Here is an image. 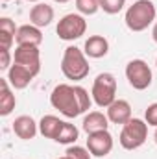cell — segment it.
I'll list each match as a JSON object with an SVG mask.
<instances>
[{
	"mask_svg": "<svg viewBox=\"0 0 157 159\" xmlns=\"http://www.w3.org/2000/svg\"><path fill=\"white\" fill-rule=\"evenodd\" d=\"M148 139V124L142 119H131L122 126L118 143L124 150H137Z\"/></svg>",
	"mask_w": 157,
	"mask_h": 159,
	"instance_id": "277c9868",
	"label": "cell"
},
{
	"mask_svg": "<svg viewBox=\"0 0 157 159\" xmlns=\"http://www.w3.org/2000/svg\"><path fill=\"white\" fill-rule=\"evenodd\" d=\"M0 32H2V34H7V35H13V37H17L19 28H15V22H13L9 17H2V19H0Z\"/></svg>",
	"mask_w": 157,
	"mask_h": 159,
	"instance_id": "603a6c76",
	"label": "cell"
},
{
	"mask_svg": "<svg viewBox=\"0 0 157 159\" xmlns=\"http://www.w3.org/2000/svg\"><path fill=\"white\" fill-rule=\"evenodd\" d=\"M65 156H69V157L72 159H91V152H89V148H83V146H69L67 148V152H65Z\"/></svg>",
	"mask_w": 157,
	"mask_h": 159,
	"instance_id": "7402d4cb",
	"label": "cell"
},
{
	"mask_svg": "<svg viewBox=\"0 0 157 159\" xmlns=\"http://www.w3.org/2000/svg\"><path fill=\"white\" fill-rule=\"evenodd\" d=\"M78 135H79V131L74 124L63 122V128H61V131H59L56 143H59V144H72V143L78 141Z\"/></svg>",
	"mask_w": 157,
	"mask_h": 159,
	"instance_id": "d6986e66",
	"label": "cell"
},
{
	"mask_svg": "<svg viewBox=\"0 0 157 159\" xmlns=\"http://www.w3.org/2000/svg\"><path fill=\"white\" fill-rule=\"evenodd\" d=\"M0 56H2V59H0V69L2 70H9L11 67H9V63H11V54H9V50H0Z\"/></svg>",
	"mask_w": 157,
	"mask_h": 159,
	"instance_id": "d4e9b609",
	"label": "cell"
},
{
	"mask_svg": "<svg viewBox=\"0 0 157 159\" xmlns=\"http://www.w3.org/2000/svg\"><path fill=\"white\" fill-rule=\"evenodd\" d=\"M107 126H109V119L102 111H91L89 115H85L83 124H81V128L87 135L96 133V131H104V129H107Z\"/></svg>",
	"mask_w": 157,
	"mask_h": 159,
	"instance_id": "2e32d148",
	"label": "cell"
},
{
	"mask_svg": "<svg viewBox=\"0 0 157 159\" xmlns=\"http://www.w3.org/2000/svg\"><path fill=\"white\" fill-rule=\"evenodd\" d=\"M59 39L63 41H76L81 35H85L87 32V20L83 19V15L79 13H69L65 15L59 22H57V28H56Z\"/></svg>",
	"mask_w": 157,
	"mask_h": 159,
	"instance_id": "52a82bcc",
	"label": "cell"
},
{
	"mask_svg": "<svg viewBox=\"0 0 157 159\" xmlns=\"http://www.w3.org/2000/svg\"><path fill=\"white\" fill-rule=\"evenodd\" d=\"M76 9L79 15H94L100 9V0H76Z\"/></svg>",
	"mask_w": 157,
	"mask_h": 159,
	"instance_id": "ffe728a7",
	"label": "cell"
},
{
	"mask_svg": "<svg viewBox=\"0 0 157 159\" xmlns=\"http://www.w3.org/2000/svg\"><path fill=\"white\" fill-rule=\"evenodd\" d=\"M26 2H37V4H39V0H26Z\"/></svg>",
	"mask_w": 157,
	"mask_h": 159,
	"instance_id": "f546056e",
	"label": "cell"
},
{
	"mask_svg": "<svg viewBox=\"0 0 157 159\" xmlns=\"http://www.w3.org/2000/svg\"><path fill=\"white\" fill-rule=\"evenodd\" d=\"M126 0H100V9H104L107 15H117L124 9Z\"/></svg>",
	"mask_w": 157,
	"mask_h": 159,
	"instance_id": "44dd1931",
	"label": "cell"
},
{
	"mask_svg": "<svg viewBox=\"0 0 157 159\" xmlns=\"http://www.w3.org/2000/svg\"><path fill=\"white\" fill-rule=\"evenodd\" d=\"M152 37H154V41L157 43V22L154 24V30H152Z\"/></svg>",
	"mask_w": 157,
	"mask_h": 159,
	"instance_id": "484cf974",
	"label": "cell"
},
{
	"mask_svg": "<svg viewBox=\"0 0 157 159\" xmlns=\"http://www.w3.org/2000/svg\"><path fill=\"white\" fill-rule=\"evenodd\" d=\"M50 104L67 119H76L78 115L91 109L92 98L89 96L87 89H83L81 85L59 83L50 93Z\"/></svg>",
	"mask_w": 157,
	"mask_h": 159,
	"instance_id": "6da1fadb",
	"label": "cell"
},
{
	"mask_svg": "<svg viewBox=\"0 0 157 159\" xmlns=\"http://www.w3.org/2000/svg\"><path fill=\"white\" fill-rule=\"evenodd\" d=\"M2 2H9V0H2Z\"/></svg>",
	"mask_w": 157,
	"mask_h": 159,
	"instance_id": "4dcf8cb0",
	"label": "cell"
},
{
	"mask_svg": "<svg viewBox=\"0 0 157 159\" xmlns=\"http://www.w3.org/2000/svg\"><path fill=\"white\" fill-rule=\"evenodd\" d=\"M107 119L113 124L124 126L128 120H131V106L128 100H115L109 107H107Z\"/></svg>",
	"mask_w": 157,
	"mask_h": 159,
	"instance_id": "7c38bea8",
	"label": "cell"
},
{
	"mask_svg": "<svg viewBox=\"0 0 157 159\" xmlns=\"http://www.w3.org/2000/svg\"><path fill=\"white\" fill-rule=\"evenodd\" d=\"M54 20V7L48 6V4H35L32 9H30V22L37 28H44L48 26L50 22Z\"/></svg>",
	"mask_w": 157,
	"mask_h": 159,
	"instance_id": "5bb4252c",
	"label": "cell"
},
{
	"mask_svg": "<svg viewBox=\"0 0 157 159\" xmlns=\"http://www.w3.org/2000/svg\"><path fill=\"white\" fill-rule=\"evenodd\" d=\"M15 104H17V100L9 89L7 78H0V115L2 117L11 115V111L15 109Z\"/></svg>",
	"mask_w": 157,
	"mask_h": 159,
	"instance_id": "ac0fdd59",
	"label": "cell"
},
{
	"mask_svg": "<svg viewBox=\"0 0 157 159\" xmlns=\"http://www.w3.org/2000/svg\"><path fill=\"white\" fill-rule=\"evenodd\" d=\"M54 2H57V4H67V2H70V0H54Z\"/></svg>",
	"mask_w": 157,
	"mask_h": 159,
	"instance_id": "4316f807",
	"label": "cell"
},
{
	"mask_svg": "<svg viewBox=\"0 0 157 159\" xmlns=\"http://www.w3.org/2000/svg\"><path fill=\"white\" fill-rule=\"evenodd\" d=\"M63 122L65 120H59L56 115H44L43 119L39 120V133L46 139H52L56 141L61 128H63Z\"/></svg>",
	"mask_w": 157,
	"mask_h": 159,
	"instance_id": "e0dca14e",
	"label": "cell"
},
{
	"mask_svg": "<svg viewBox=\"0 0 157 159\" xmlns=\"http://www.w3.org/2000/svg\"><path fill=\"white\" fill-rule=\"evenodd\" d=\"M34 78L35 76L26 67H20V65H11V69L7 70V81L13 89H26Z\"/></svg>",
	"mask_w": 157,
	"mask_h": 159,
	"instance_id": "9a60e30c",
	"label": "cell"
},
{
	"mask_svg": "<svg viewBox=\"0 0 157 159\" xmlns=\"http://www.w3.org/2000/svg\"><path fill=\"white\" fill-rule=\"evenodd\" d=\"M83 52H85L87 57L100 59V57L107 56V52H109V43H107L105 37H102V35H91L89 39L85 41Z\"/></svg>",
	"mask_w": 157,
	"mask_h": 159,
	"instance_id": "4fadbf2b",
	"label": "cell"
},
{
	"mask_svg": "<svg viewBox=\"0 0 157 159\" xmlns=\"http://www.w3.org/2000/svg\"><path fill=\"white\" fill-rule=\"evenodd\" d=\"M15 65L26 67L34 76H37L41 70V52L39 46H17L13 54Z\"/></svg>",
	"mask_w": 157,
	"mask_h": 159,
	"instance_id": "ba28073f",
	"label": "cell"
},
{
	"mask_svg": "<svg viewBox=\"0 0 157 159\" xmlns=\"http://www.w3.org/2000/svg\"><path fill=\"white\" fill-rule=\"evenodd\" d=\"M155 65H157V57H155Z\"/></svg>",
	"mask_w": 157,
	"mask_h": 159,
	"instance_id": "1f68e13d",
	"label": "cell"
},
{
	"mask_svg": "<svg viewBox=\"0 0 157 159\" xmlns=\"http://www.w3.org/2000/svg\"><path fill=\"white\" fill-rule=\"evenodd\" d=\"M87 148H89V152L94 157H105L113 150V135L107 129L96 131V133H89V137H87Z\"/></svg>",
	"mask_w": 157,
	"mask_h": 159,
	"instance_id": "9c48e42d",
	"label": "cell"
},
{
	"mask_svg": "<svg viewBox=\"0 0 157 159\" xmlns=\"http://www.w3.org/2000/svg\"><path fill=\"white\" fill-rule=\"evenodd\" d=\"M91 96L98 107H109L117 100V80H115V76L109 72L98 74L92 83Z\"/></svg>",
	"mask_w": 157,
	"mask_h": 159,
	"instance_id": "5b68a950",
	"label": "cell"
},
{
	"mask_svg": "<svg viewBox=\"0 0 157 159\" xmlns=\"http://www.w3.org/2000/svg\"><path fill=\"white\" fill-rule=\"evenodd\" d=\"M155 6L150 0H137L128 7L124 20L131 32H144L155 20Z\"/></svg>",
	"mask_w": 157,
	"mask_h": 159,
	"instance_id": "3957f363",
	"label": "cell"
},
{
	"mask_svg": "<svg viewBox=\"0 0 157 159\" xmlns=\"http://www.w3.org/2000/svg\"><path fill=\"white\" fill-rule=\"evenodd\" d=\"M144 120H146L148 126L157 128V102L150 104V106L146 107V111H144Z\"/></svg>",
	"mask_w": 157,
	"mask_h": 159,
	"instance_id": "cb8c5ba5",
	"label": "cell"
},
{
	"mask_svg": "<svg viewBox=\"0 0 157 159\" xmlns=\"http://www.w3.org/2000/svg\"><path fill=\"white\" fill-rule=\"evenodd\" d=\"M57 159H72V157H69V156H63V157H57Z\"/></svg>",
	"mask_w": 157,
	"mask_h": 159,
	"instance_id": "f1b7e54d",
	"label": "cell"
},
{
	"mask_svg": "<svg viewBox=\"0 0 157 159\" xmlns=\"http://www.w3.org/2000/svg\"><path fill=\"white\" fill-rule=\"evenodd\" d=\"M15 43H17V46H39L43 43V32H41V28L34 26V24H24L19 28Z\"/></svg>",
	"mask_w": 157,
	"mask_h": 159,
	"instance_id": "8fae6325",
	"label": "cell"
},
{
	"mask_svg": "<svg viewBox=\"0 0 157 159\" xmlns=\"http://www.w3.org/2000/svg\"><path fill=\"white\" fill-rule=\"evenodd\" d=\"M89 61L83 50H79L78 46H67L63 52V59H61V72L67 80L79 81L89 76Z\"/></svg>",
	"mask_w": 157,
	"mask_h": 159,
	"instance_id": "7a4b0ae2",
	"label": "cell"
},
{
	"mask_svg": "<svg viewBox=\"0 0 157 159\" xmlns=\"http://www.w3.org/2000/svg\"><path fill=\"white\" fill-rule=\"evenodd\" d=\"M11 128H13V133H15L19 139H22V141L34 139V137L37 135V131H39V124L32 119L30 115H20V117H17V119L13 120V126H11Z\"/></svg>",
	"mask_w": 157,
	"mask_h": 159,
	"instance_id": "30bf717a",
	"label": "cell"
},
{
	"mask_svg": "<svg viewBox=\"0 0 157 159\" xmlns=\"http://www.w3.org/2000/svg\"><path fill=\"white\" fill-rule=\"evenodd\" d=\"M126 78L128 83L137 89V91H144L152 85V69L148 67V63L144 59H131L126 65Z\"/></svg>",
	"mask_w": 157,
	"mask_h": 159,
	"instance_id": "8992f818",
	"label": "cell"
},
{
	"mask_svg": "<svg viewBox=\"0 0 157 159\" xmlns=\"http://www.w3.org/2000/svg\"><path fill=\"white\" fill-rule=\"evenodd\" d=\"M154 141H155V144H157V128H155V133H154Z\"/></svg>",
	"mask_w": 157,
	"mask_h": 159,
	"instance_id": "83f0119b",
	"label": "cell"
}]
</instances>
